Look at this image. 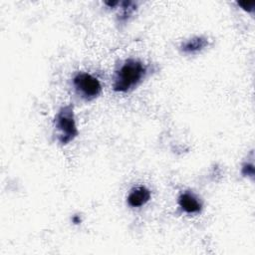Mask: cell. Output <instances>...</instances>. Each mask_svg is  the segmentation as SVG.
Masks as SVG:
<instances>
[{
	"mask_svg": "<svg viewBox=\"0 0 255 255\" xmlns=\"http://www.w3.org/2000/svg\"><path fill=\"white\" fill-rule=\"evenodd\" d=\"M147 66L134 58L126 59L115 71L113 78V90L117 93H128L136 88L146 77Z\"/></svg>",
	"mask_w": 255,
	"mask_h": 255,
	"instance_id": "cell-1",
	"label": "cell"
},
{
	"mask_svg": "<svg viewBox=\"0 0 255 255\" xmlns=\"http://www.w3.org/2000/svg\"><path fill=\"white\" fill-rule=\"evenodd\" d=\"M57 140L61 145H67L79 134L74 113V106L68 104L62 106L54 118Z\"/></svg>",
	"mask_w": 255,
	"mask_h": 255,
	"instance_id": "cell-2",
	"label": "cell"
},
{
	"mask_svg": "<svg viewBox=\"0 0 255 255\" xmlns=\"http://www.w3.org/2000/svg\"><path fill=\"white\" fill-rule=\"evenodd\" d=\"M75 93L87 102L94 101L102 93V85L98 78L87 72H78L72 79Z\"/></svg>",
	"mask_w": 255,
	"mask_h": 255,
	"instance_id": "cell-3",
	"label": "cell"
},
{
	"mask_svg": "<svg viewBox=\"0 0 255 255\" xmlns=\"http://www.w3.org/2000/svg\"><path fill=\"white\" fill-rule=\"evenodd\" d=\"M177 204L186 214H198L203 208L201 199L190 190H185L178 195Z\"/></svg>",
	"mask_w": 255,
	"mask_h": 255,
	"instance_id": "cell-4",
	"label": "cell"
},
{
	"mask_svg": "<svg viewBox=\"0 0 255 255\" xmlns=\"http://www.w3.org/2000/svg\"><path fill=\"white\" fill-rule=\"evenodd\" d=\"M150 190L143 185H139L130 189L127 197V203L132 208L141 207L150 200Z\"/></svg>",
	"mask_w": 255,
	"mask_h": 255,
	"instance_id": "cell-5",
	"label": "cell"
},
{
	"mask_svg": "<svg viewBox=\"0 0 255 255\" xmlns=\"http://www.w3.org/2000/svg\"><path fill=\"white\" fill-rule=\"evenodd\" d=\"M209 45V41L204 36H194L188 40L183 41L179 50L184 55H196L202 52Z\"/></svg>",
	"mask_w": 255,
	"mask_h": 255,
	"instance_id": "cell-6",
	"label": "cell"
},
{
	"mask_svg": "<svg viewBox=\"0 0 255 255\" xmlns=\"http://www.w3.org/2000/svg\"><path fill=\"white\" fill-rule=\"evenodd\" d=\"M122 4H123V8H122V12L120 13V16H119V22L126 23L135 10L134 3L130 2V1H125V2H122Z\"/></svg>",
	"mask_w": 255,
	"mask_h": 255,
	"instance_id": "cell-7",
	"label": "cell"
},
{
	"mask_svg": "<svg viewBox=\"0 0 255 255\" xmlns=\"http://www.w3.org/2000/svg\"><path fill=\"white\" fill-rule=\"evenodd\" d=\"M241 174L243 176H247L250 178H254V164H253V159L250 161H246L242 164L241 167Z\"/></svg>",
	"mask_w": 255,
	"mask_h": 255,
	"instance_id": "cell-8",
	"label": "cell"
},
{
	"mask_svg": "<svg viewBox=\"0 0 255 255\" xmlns=\"http://www.w3.org/2000/svg\"><path fill=\"white\" fill-rule=\"evenodd\" d=\"M238 6H240L244 11L248 12V13H253L254 9H255V2H237Z\"/></svg>",
	"mask_w": 255,
	"mask_h": 255,
	"instance_id": "cell-9",
	"label": "cell"
},
{
	"mask_svg": "<svg viewBox=\"0 0 255 255\" xmlns=\"http://www.w3.org/2000/svg\"><path fill=\"white\" fill-rule=\"evenodd\" d=\"M80 221H81V220H80L79 217H76V216L73 217V222H74V223H80Z\"/></svg>",
	"mask_w": 255,
	"mask_h": 255,
	"instance_id": "cell-10",
	"label": "cell"
}]
</instances>
